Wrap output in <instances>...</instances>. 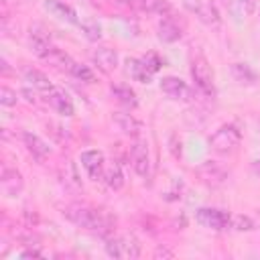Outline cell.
Instances as JSON below:
<instances>
[{
	"label": "cell",
	"instance_id": "6da1fadb",
	"mask_svg": "<svg viewBox=\"0 0 260 260\" xmlns=\"http://www.w3.org/2000/svg\"><path fill=\"white\" fill-rule=\"evenodd\" d=\"M63 215L77 228L95 232L100 236H110L116 225V217L108 209H98V207H89L81 203H71L63 207Z\"/></svg>",
	"mask_w": 260,
	"mask_h": 260
},
{
	"label": "cell",
	"instance_id": "7a4b0ae2",
	"mask_svg": "<svg viewBox=\"0 0 260 260\" xmlns=\"http://www.w3.org/2000/svg\"><path fill=\"white\" fill-rule=\"evenodd\" d=\"M242 132L234 124H223L209 136V148L217 154H234L240 148Z\"/></svg>",
	"mask_w": 260,
	"mask_h": 260
},
{
	"label": "cell",
	"instance_id": "3957f363",
	"mask_svg": "<svg viewBox=\"0 0 260 260\" xmlns=\"http://www.w3.org/2000/svg\"><path fill=\"white\" fill-rule=\"evenodd\" d=\"M191 77L195 81V85L199 87V91H203L205 95H215V83H213V71L211 65L207 63V59L203 55H195L191 59Z\"/></svg>",
	"mask_w": 260,
	"mask_h": 260
},
{
	"label": "cell",
	"instance_id": "277c9868",
	"mask_svg": "<svg viewBox=\"0 0 260 260\" xmlns=\"http://www.w3.org/2000/svg\"><path fill=\"white\" fill-rule=\"evenodd\" d=\"M195 219H197V223H201L207 230L225 232L230 228L232 215L228 211H223V209H217V207H199L195 211Z\"/></svg>",
	"mask_w": 260,
	"mask_h": 260
},
{
	"label": "cell",
	"instance_id": "5b68a950",
	"mask_svg": "<svg viewBox=\"0 0 260 260\" xmlns=\"http://www.w3.org/2000/svg\"><path fill=\"white\" fill-rule=\"evenodd\" d=\"M106 254L112 258H138L140 244L132 236H114L106 242Z\"/></svg>",
	"mask_w": 260,
	"mask_h": 260
},
{
	"label": "cell",
	"instance_id": "8992f818",
	"mask_svg": "<svg viewBox=\"0 0 260 260\" xmlns=\"http://www.w3.org/2000/svg\"><path fill=\"white\" fill-rule=\"evenodd\" d=\"M195 175L199 181L207 187H221L228 181V171L217 162V160H205L199 167H195Z\"/></svg>",
	"mask_w": 260,
	"mask_h": 260
},
{
	"label": "cell",
	"instance_id": "52a82bcc",
	"mask_svg": "<svg viewBox=\"0 0 260 260\" xmlns=\"http://www.w3.org/2000/svg\"><path fill=\"white\" fill-rule=\"evenodd\" d=\"M130 160H132V169L136 171L138 177H148L150 175V154H148V144L144 140H134L132 142Z\"/></svg>",
	"mask_w": 260,
	"mask_h": 260
},
{
	"label": "cell",
	"instance_id": "ba28073f",
	"mask_svg": "<svg viewBox=\"0 0 260 260\" xmlns=\"http://www.w3.org/2000/svg\"><path fill=\"white\" fill-rule=\"evenodd\" d=\"M160 91L167 93L171 100H181V102L193 100V89L183 79H179L175 75H167L160 79Z\"/></svg>",
	"mask_w": 260,
	"mask_h": 260
},
{
	"label": "cell",
	"instance_id": "9c48e42d",
	"mask_svg": "<svg viewBox=\"0 0 260 260\" xmlns=\"http://www.w3.org/2000/svg\"><path fill=\"white\" fill-rule=\"evenodd\" d=\"M181 2H183V6L189 12H193L205 24H217L219 22V14H217V10H215L213 4H209L205 0H181Z\"/></svg>",
	"mask_w": 260,
	"mask_h": 260
},
{
	"label": "cell",
	"instance_id": "30bf717a",
	"mask_svg": "<svg viewBox=\"0 0 260 260\" xmlns=\"http://www.w3.org/2000/svg\"><path fill=\"white\" fill-rule=\"evenodd\" d=\"M79 160H81V165H83V169L89 173V177L93 179V181H98V179H102V175H104V167H106V162H104V152L102 150H83L81 154H79Z\"/></svg>",
	"mask_w": 260,
	"mask_h": 260
},
{
	"label": "cell",
	"instance_id": "8fae6325",
	"mask_svg": "<svg viewBox=\"0 0 260 260\" xmlns=\"http://www.w3.org/2000/svg\"><path fill=\"white\" fill-rule=\"evenodd\" d=\"M28 47H30V51L37 55V57H45V53L53 47L51 45V37H49V32L43 28V26H39V24H35V26H30V35H28Z\"/></svg>",
	"mask_w": 260,
	"mask_h": 260
},
{
	"label": "cell",
	"instance_id": "7c38bea8",
	"mask_svg": "<svg viewBox=\"0 0 260 260\" xmlns=\"http://www.w3.org/2000/svg\"><path fill=\"white\" fill-rule=\"evenodd\" d=\"M91 59L98 65V69L104 71V73H112L118 67V53L112 47H98L91 53Z\"/></svg>",
	"mask_w": 260,
	"mask_h": 260
},
{
	"label": "cell",
	"instance_id": "4fadbf2b",
	"mask_svg": "<svg viewBox=\"0 0 260 260\" xmlns=\"http://www.w3.org/2000/svg\"><path fill=\"white\" fill-rule=\"evenodd\" d=\"M0 185H2L4 195H8V197H16V195H20V191H22V187H24V181H22V175H20L16 169L4 167Z\"/></svg>",
	"mask_w": 260,
	"mask_h": 260
},
{
	"label": "cell",
	"instance_id": "5bb4252c",
	"mask_svg": "<svg viewBox=\"0 0 260 260\" xmlns=\"http://www.w3.org/2000/svg\"><path fill=\"white\" fill-rule=\"evenodd\" d=\"M112 122L118 126V130H120L122 134L132 136V138H138L140 132H142V124H140L132 114H126V112H114Z\"/></svg>",
	"mask_w": 260,
	"mask_h": 260
},
{
	"label": "cell",
	"instance_id": "9a60e30c",
	"mask_svg": "<svg viewBox=\"0 0 260 260\" xmlns=\"http://www.w3.org/2000/svg\"><path fill=\"white\" fill-rule=\"evenodd\" d=\"M47 104L55 110V112H59L61 116H73V102H71V98L63 91V89H59V87H55L53 91H49L47 93Z\"/></svg>",
	"mask_w": 260,
	"mask_h": 260
},
{
	"label": "cell",
	"instance_id": "2e32d148",
	"mask_svg": "<svg viewBox=\"0 0 260 260\" xmlns=\"http://www.w3.org/2000/svg\"><path fill=\"white\" fill-rule=\"evenodd\" d=\"M43 6H45V10H49V12H51L53 16H57L59 20H65V22H69V24H79L77 12H75L69 4H65L63 0H45Z\"/></svg>",
	"mask_w": 260,
	"mask_h": 260
},
{
	"label": "cell",
	"instance_id": "e0dca14e",
	"mask_svg": "<svg viewBox=\"0 0 260 260\" xmlns=\"http://www.w3.org/2000/svg\"><path fill=\"white\" fill-rule=\"evenodd\" d=\"M156 30H158V39H160L162 43H177V41L183 37V28H181V26L175 22V18H171L169 14L160 18Z\"/></svg>",
	"mask_w": 260,
	"mask_h": 260
},
{
	"label": "cell",
	"instance_id": "ac0fdd59",
	"mask_svg": "<svg viewBox=\"0 0 260 260\" xmlns=\"http://www.w3.org/2000/svg\"><path fill=\"white\" fill-rule=\"evenodd\" d=\"M22 142H24L26 150H28L35 158H39V160H43L45 156L51 154V146H49L41 136H37V134H32V132H22Z\"/></svg>",
	"mask_w": 260,
	"mask_h": 260
},
{
	"label": "cell",
	"instance_id": "d6986e66",
	"mask_svg": "<svg viewBox=\"0 0 260 260\" xmlns=\"http://www.w3.org/2000/svg\"><path fill=\"white\" fill-rule=\"evenodd\" d=\"M24 81L32 87V89H37V91H41V93H49V91H53L55 89V85L49 81V77L43 73V71H39V69H32V67H28V69H24Z\"/></svg>",
	"mask_w": 260,
	"mask_h": 260
},
{
	"label": "cell",
	"instance_id": "ffe728a7",
	"mask_svg": "<svg viewBox=\"0 0 260 260\" xmlns=\"http://www.w3.org/2000/svg\"><path fill=\"white\" fill-rule=\"evenodd\" d=\"M126 73H128L134 81H140V83H150V81H152V75H154V73L144 65L142 59H134V57L126 59Z\"/></svg>",
	"mask_w": 260,
	"mask_h": 260
},
{
	"label": "cell",
	"instance_id": "44dd1931",
	"mask_svg": "<svg viewBox=\"0 0 260 260\" xmlns=\"http://www.w3.org/2000/svg\"><path fill=\"white\" fill-rule=\"evenodd\" d=\"M43 61H47L49 65H53V67H57V69H63V71H67V73H71V69H73V65H75V61H73L65 51H61V49H57V47H51V49L45 53Z\"/></svg>",
	"mask_w": 260,
	"mask_h": 260
},
{
	"label": "cell",
	"instance_id": "7402d4cb",
	"mask_svg": "<svg viewBox=\"0 0 260 260\" xmlns=\"http://www.w3.org/2000/svg\"><path fill=\"white\" fill-rule=\"evenodd\" d=\"M102 181L114 189V191H120L124 187V173H122V167L118 162H110L104 167V175H102Z\"/></svg>",
	"mask_w": 260,
	"mask_h": 260
},
{
	"label": "cell",
	"instance_id": "603a6c76",
	"mask_svg": "<svg viewBox=\"0 0 260 260\" xmlns=\"http://www.w3.org/2000/svg\"><path fill=\"white\" fill-rule=\"evenodd\" d=\"M232 75L236 81L240 83H246V85H254L256 83V73L252 71V67L248 63H234L232 65Z\"/></svg>",
	"mask_w": 260,
	"mask_h": 260
},
{
	"label": "cell",
	"instance_id": "cb8c5ba5",
	"mask_svg": "<svg viewBox=\"0 0 260 260\" xmlns=\"http://www.w3.org/2000/svg\"><path fill=\"white\" fill-rule=\"evenodd\" d=\"M112 95L122 104V106H128V108H136L138 106V100H136V93L134 89H130L128 85H112Z\"/></svg>",
	"mask_w": 260,
	"mask_h": 260
},
{
	"label": "cell",
	"instance_id": "d4e9b609",
	"mask_svg": "<svg viewBox=\"0 0 260 260\" xmlns=\"http://www.w3.org/2000/svg\"><path fill=\"white\" fill-rule=\"evenodd\" d=\"M138 8L146 14H162L167 16L171 12V6L167 0H136Z\"/></svg>",
	"mask_w": 260,
	"mask_h": 260
},
{
	"label": "cell",
	"instance_id": "484cf974",
	"mask_svg": "<svg viewBox=\"0 0 260 260\" xmlns=\"http://www.w3.org/2000/svg\"><path fill=\"white\" fill-rule=\"evenodd\" d=\"M79 28H81V32L85 35V39L87 41H100L102 39V26L93 20V18H85V20H81L79 22Z\"/></svg>",
	"mask_w": 260,
	"mask_h": 260
},
{
	"label": "cell",
	"instance_id": "4316f807",
	"mask_svg": "<svg viewBox=\"0 0 260 260\" xmlns=\"http://www.w3.org/2000/svg\"><path fill=\"white\" fill-rule=\"evenodd\" d=\"M230 228H234V230H238V232H252V230L256 228V223H254L248 215H232Z\"/></svg>",
	"mask_w": 260,
	"mask_h": 260
},
{
	"label": "cell",
	"instance_id": "83f0119b",
	"mask_svg": "<svg viewBox=\"0 0 260 260\" xmlns=\"http://www.w3.org/2000/svg\"><path fill=\"white\" fill-rule=\"evenodd\" d=\"M71 75H73V77H77V79H81V81H87V83H91V81L95 79L93 71H91L87 65H81V63H75V65H73Z\"/></svg>",
	"mask_w": 260,
	"mask_h": 260
},
{
	"label": "cell",
	"instance_id": "f1b7e54d",
	"mask_svg": "<svg viewBox=\"0 0 260 260\" xmlns=\"http://www.w3.org/2000/svg\"><path fill=\"white\" fill-rule=\"evenodd\" d=\"M16 102H18L16 91L10 89V87H6V85H2V87H0V104L10 108V106H16Z\"/></svg>",
	"mask_w": 260,
	"mask_h": 260
},
{
	"label": "cell",
	"instance_id": "f546056e",
	"mask_svg": "<svg viewBox=\"0 0 260 260\" xmlns=\"http://www.w3.org/2000/svg\"><path fill=\"white\" fill-rule=\"evenodd\" d=\"M142 61H144V65H146L152 73H156V71L162 67V59H160L156 53H146V55L142 57Z\"/></svg>",
	"mask_w": 260,
	"mask_h": 260
},
{
	"label": "cell",
	"instance_id": "4dcf8cb0",
	"mask_svg": "<svg viewBox=\"0 0 260 260\" xmlns=\"http://www.w3.org/2000/svg\"><path fill=\"white\" fill-rule=\"evenodd\" d=\"M256 2H258V0H242V6H244V10H246L248 14H254V10H256Z\"/></svg>",
	"mask_w": 260,
	"mask_h": 260
},
{
	"label": "cell",
	"instance_id": "1f68e13d",
	"mask_svg": "<svg viewBox=\"0 0 260 260\" xmlns=\"http://www.w3.org/2000/svg\"><path fill=\"white\" fill-rule=\"evenodd\" d=\"M43 254L39 252V250H24V252H20V258H41Z\"/></svg>",
	"mask_w": 260,
	"mask_h": 260
},
{
	"label": "cell",
	"instance_id": "d6a6232c",
	"mask_svg": "<svg viewBox=\"0 0 260 260\" xmlns=\"http://www.w3.org/2000/svg\"><path fill=\"white\" fill-rule=\"evenodd\" d=\"M154 256H156V258H160V256H162V258H173V252L160 246V248H156V252H154Z\"/></svg>",
	"mask_w": 260,
	"mask_h": 260
},
{
	"label": "cell",
	"instance_id": "836d02e7",
	"mask_svg": "<svg viewBox=\"0 0 260 260\" xmlns=\"http://www.w3.org/2000/svg\"><path fill=\"white\" fill-rule=\"evenodd\" d=\"M252 171H254L256 177H260V158H256V160L252 162Z\"/></svg>",
	"mask_w": 260,
	"mask_h": 260
},
{
	"label": "cell",
	"instance_id": "e575fe53",
	"mask_svg": "<svg viewBox=\"0 0 260 260\" xmlns=\"http://www.w3.org/2000/svg\"><path fill=\"white\" fill-rule=\"evenodd\" d=\"M22 95H26V102H32V104H35V93H30L28 89H24Z\"/></svg>",
	"mask_w": 260,
	"mask_h": 260
}]
</instances>
